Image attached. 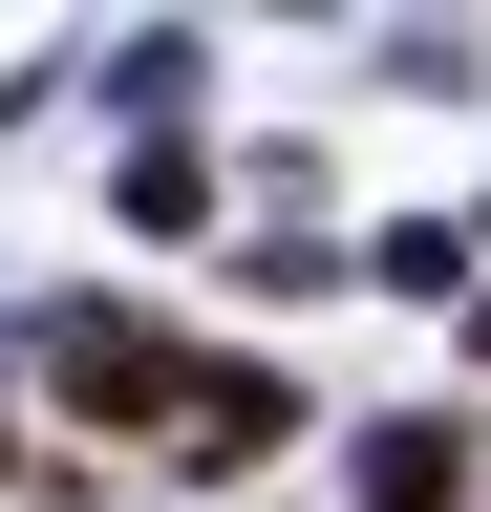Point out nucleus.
I'll use <instances>...</instances> for the list:
<instances>
[{
	"mask_svg": "<svg viewBox=\"0 0 491 512\" xmlns=\"http://www.w3.org/2000/svg\"><path fill=\"white\" fill-rule=\"evenodd\" d=\"M43 384H65V406H86V427H129V448L171 427V342H150V320H129V299H86V320H65V342H43Z\"/></svg>",
	"mask_w": 491,
	"mask_h": 512,
	"instance_id": "obj_1",
	"label": "nucleus"
},
{
	"mask_svg": "<svg viewBox=\"0 0 491 512\" xmlns=\"http://www.w3.org/2000/svg\"><path fill=\"white\" fill-rule=\"evenodd\" d=\"M299 406H278V363H171V448H193V470H257Z\"/></svg>",
	"mask_w": 491,
	"mask_h": 512,
	"instance_id": "obj_2",
	"label": "nucleus"
},
{
	"mask_svg": "<svg viewBox=\"0 0 491 512\" xmlns=\"http://www.w3.org/2000/svg\"><path fill=\"white\" fill-rule=\"evenodd\" d=\"M470 491V427H363V512H449Z\"/></svg>",
	"mask_w": 491,
	"mask_h": 512,
	"instance_id": "obj_3",
	"label": "nucleus"
}]
</instances>
